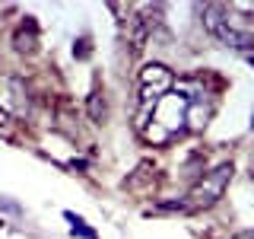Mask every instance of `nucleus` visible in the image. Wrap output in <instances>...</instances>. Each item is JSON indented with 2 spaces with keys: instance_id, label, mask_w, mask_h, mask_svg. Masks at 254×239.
I'll list each match as a JSON object with an SVG mask.
<instances>
[{
  "instance_id": "nucleus-5",
  "label": "nucleus",
  "mask_w": 254,
  "mask_h": 239,
  "mask_svg": "<svg viewBox=\"0 0 254 239\" xmlns=\"http://www.w3.org/2000/svg\"><path fill=\"white\" fill-rule=\"evenodd\" d=\"M0 109H3V115H26L29 112V90L22 77H0Z\"/></svg>"
},
{
  "instance_id": "nucleus-1",
  "label": "nucleus",
  "mask_w": 254,
  "mask_h": 239,
  "mask_svg": "<svg viewBox=\"0 0 254 239\" xmlns=\"http://www.w3.org/2000/svg\"><path fill=\"white\" fill-rule=\"evenodd\" d=\"M188 106L190 102L181 93H165L153 106V112L137 124L143 140L153 143V147H165V143H172L178 134H185L188 131Z\"/></svg>"
},
{
  "instance_id": "nucleus-12",
  "label": "nucleus",
  "mask_w": 254,
  "mask_h": 239,
  "mask_svg": "<svg viewBox=\"0 0 254 239\" xmlns=\"http://www.w3.org/2000/svg\"><path fill=\"white\" fill-rule=\"evenodd\" d=\"M251 127H254V115H251Z\"/></svg>"
},
{
  "instance_id": "nucleus-13",
  "label": "nucleus",
  "mask_w": 254,
  "mask_h": 239,
  "mask_svg": "<svg viewBox=\"0 0 254 239\" xmlns=\"http://www.w3.org/2000/svg\"><path fill=\"white\" fill-rule=\"evenodd\" d=\"M251 64H254V54H251Z\"/></svg>"
},
{
  "instance_id": "nucleus-3",
  "label": "nucleus",
  "mask_w": 254,
  "mask_h": 239,
  "mask_svg": "<svg viewBox=\"0 0 254 239\" xmlns=\"http://www.w3.org/2000/svg\"><path fill=\"white\" fill-rule=\"evenodd\" d=\"M203 26L213 38H219L222 45L229 48H238V51H251L254 48V32H245V29H235L232 22L226 19V6L213 3L203 10Z\"/></svg>"
},
{
  "instance_id": "nucleus-8",
  "label": "nucleus",
  "mask_w": 254,
  "mask_h": 239,
  "mask_svg": "<svg viewBox=\"0 0 254 239\" xmlns=\"http://www.w3.org/2000/svg\"><path fill=\"white\" fill-rule=\"evenodd\" d=\"M89 118L92 121H102V118H105V96H102L99 90L89 96Z\"/></svg>"
},
{
  "instance_id": "nucleus-14",
  "label": "nucleus",
  "mask_w": 254,
  "mask_h": 239,
  "mask_svg": "<svg viewBox=\"0 0 254 239\" xmlns=\"http://www.w3.org/2000/svg\"><path fill=\"white\" fill-rule=\"evenodd\" d=\"M251 10H254V6H251Z\"/></svg>"
},
{
  "instance_id": "nucleus-11",
  "label": "nucleus",
  "mask_w": 254,
  "mask_h": 239,
  "mask_svg": "<svg viewBox=\"0 0 254 239\" xmlns=\"http://www.w3.org/2000/svg\"><path fill=\"white\" fill-rule=\"evenodd\" d=\"M235 239H254V230H245V233H238Z\"/></svg>"
},
{
  "instance_id": "nucleus-2",
  "label": "nucleus",
  "mask_w": 254,
  "mask_h": 239,
  "mask_svg": "<svg viewBox=\"0 0 254 239\" xmlns=\"http://www.w3.org/2000/svg\"><path fill=\"white\" fill-rule=\"evenodd\" d=\"M232 172H235L232 163H219L216 169L200 175V179L194 182V188L188 191V198H185V211H206V207H213L226 195L229 182H232Z\"/></svg>"
},
{
  "instance_id": "nucleus-9",
  "label": "nucleus",
  "mask_w": 254,
  "mask_h": 239,
  "mask_svg": "<svg viewBox=\"0 0 254 239\" xmlns=\"http://www.w3.org/2000/svg\"><path fill=\"white\" fill-rule=\"evenodd\" d=\"M64 217H67L70 223H73V233H79V236H86V239H95V230H89V227H86V220H79L76 217V214H64Z\"/></svg>"
},
{
  "instance_id": "nucleus-10",
  "label": "nucleus",
  "mask_w": 254,
  "mask_h": 239,
  "mask_svg": "<svg viewBox=\"0 0 254 239\" xmlns=\"http://www.w3.org/2000/svg\"><path fill=\"white\" fill-rule=\"evenodd\" d=\"M0 207H3V211H10V214H19V207L10 204V201H3V198H0Z\"/></svg>"
},
{
  "instance_id": "nucleus-6",
  "label": "nucleus",
  "mask_w": 254,
  "mask_h": 239,
  "mask_svg": "<svg viewBox=\"0 0 254 239\" xmlns=\"http://www.w3.org/2000/svg\"><path fill=\"white\" fill-rule=\"evenodd\" d=\"M13 48L19 54L38 51V26H35V19H22V26L13 32Z\"/></svg>"
},
{
  "instance_id": "nucleus-7",
  "label": "nucleus",
  "mask_w": 254,
  "mask_h": 239,
  "mask_svg": "<svg viewBox=\"0 0 254 239\" xmlns=\"http://www.w3.org/2000/svg\"><path fill=\"white\" fill-rule=\"evenodd\" d=\"M210 118H213V99L190 102V106H188V127H190V131H203Z\"/></svg>"
},
{
  "instance_id": "nucleus-4",
  "label": "nucleus",
  "mask_w": 254,
  "mask_h": 239,
  "mask_svg": "<svg viewBox=\"0 0 254 239\" xmlns=\"http://www.w3.org/2000/svg\"><path fill=\"white\" fill-rule=\"evenodd\" d=\"M165 93H172L169 67H162V64H146V67L140 70V121L153 112V106Z\"/></svg>"
}]
</instances>
